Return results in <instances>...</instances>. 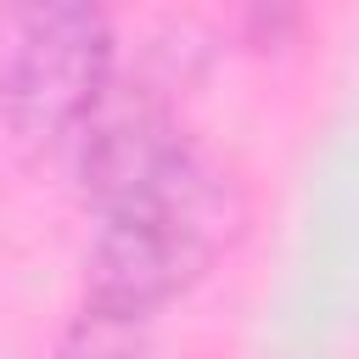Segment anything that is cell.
Returning <instances> with one entry per match:
<instances>
[{"label":"cell","mask_w":359,"mask_h":359,"mask_svg":"<svg viewBox=\"0 0 359 359\" xmlns=\"http://www.w3.org/2000/svg\"><path fill=\"white\" fill-rule=\"evenodd\" d=\"M112 79L107 0H0V129L22 157L73 146Z\"/></svg>","instance_id":"2"},{"label":"cell","mask_w":359,"mask_h":359,"mask_svg":"<svg viewBox=\"0 0 359 359\" xmlns=\"http://www.w3.org/2000/svg\"><path fill=\"white\" fill-rule=\"evenodd\" d=\"M73 163L95 208L84 309L151 325L247 236L241 174L196 146L151 84H112L73 135Z\"/></svg>","instance_id":"1"},{"label":"cell","mask_w":359,"mask_h":359,"mask_svg":"<svg viewBox=\"0 0 359 359\" xmlns=\"http://www.w3.org/2000/svg\"><path fill=\"white\" fill-rule=\"evenodd\" d=\"M56 359H157V348H151V325L146 320L79 309L67 320L62 342H56Z\"/></svg>","instance_id":"3"},{"label":"cell","mask_w":359,"mask_h":359,"mask_svg":"<svg viewBox=\"0 0 359 359\" xmlns=\"http://www.w3.org/2000/svg\"><path fill=\"white\" fill-rule=\"evenodd\" d=\"M297 28H303V0H236V34L258 56L286 50Z\"/></svg>","instance_id":"4"}]
</instances>
